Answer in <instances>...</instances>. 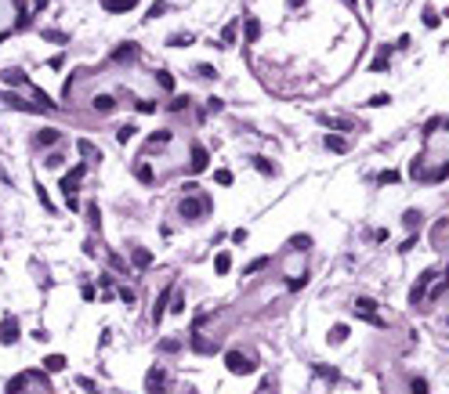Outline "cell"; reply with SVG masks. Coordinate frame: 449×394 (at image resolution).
Returning a JSON list of instances; mask_svg holds the SVG:
<instances>
[{
  "instance_id": "10",
  "label": "cell",
  "mask_w": 449,
  "mask_h": 394,
  "mask_svg": "<svg viewBox=\"0 0 449 394\" xmlns=\"http://www.w3.org/2000/svg\"><path fill=\"white\" fill-rule=\"evenodd\" d=\"M326 149H330V152H348V141H344L341 134H330V137H326Z\"/></svg>"
},
{
  "instance_id": "37",
  "label": "cell",
  "mask_w": 449,
  "mask_h": 394,
  "mask_svg": "<svg viewBox=\"0 0 449 394\" xmlns=\"http://www.w3.org/2000/svg\"><path fill=\"white\" fill-rule=\"evenodd\" d=\"M388 51H391V47H384V54H388ZM373 69H377V72L388 69V58H377V62H373Z\"/></svg>"
},
{
  "instance_id": "4",
  "label": "cell",
  "mask_w": 449,
  "mask_h": 394,
  "mask_svg": "<svg viewBox=\"0 0 449 394\" xmlns=\"http://www.w3.org/2000/svg\"><path fill=\"white\" fill-rule=\"evenodd\" d=\"M84 163H80V167H72L69 174H66V177H62V192H66V196H72V188H76L80 185V181H84Z\"/></svg>"
},
{
  "instance_id": "24",
  "label": "cell",
  "mask_w": 449,
  "mask_h": 394,
  "mask_svg": "<svg viewBox=\"0 0 449 394\" xmlns=\"http://www.w3.org/2000/svg\"><path fill=\"white\" fill-rule=\"evenodd\" d=\"M395 181H399V170H384L380 174V185H395Z\"/></svg>"
},
{
  "instance_id": "13",
  "label": "cell",
  "mask_w": 449,
  "mask_h": 394,
  "mask_svg": "<svg viewBox=\"0 0 449 394\" xmlns=\"http://www.w3.org/2000/svg\"><path fill=\"white\" fill-rule=\"evenodd\" d=\"M170 141H174L170 131H156V134H152V149H163V145H170Z\"/></svg>"
},
{
  "instance_id": "15",
  "label": "cell",
  "mask_w": 449,
  "mask_h": 394,
  "mask_svg": "<svg viewBox=\"0 0 449 394\" xmlns=\"http://www.w3.org/2000/svg\"><path fill=\"white\" fill-rule=\"evenodd\" d=\"M246 36H250V40H258V36H261V22H258V18H246Z\"/></svg>"
},
{
  "instance_id": "21",
  "label": "cell",
  "mask_w": 449,
  "mask_h": 394,
  "mask_svg": "<svg viewBox=\"0 0 449 394\" xmlns=\"http://www.w3.org/2000/svg\"><path fill=\"white\" fill-rule=\"evenodd\" d=\"M254 167H258L261 174H276V170H272V163L264 159V155H258V159H254Z\"/></svg>"
},
{
  "instance_id": "17",
  "label": "cell",
  "mask_w": 449,
  "mask_h": 394,
  "mask_svg": "<svg viewBox=\"0 0 449 394\" xmlns=\"http://www.w3.org/2000/svg\"><path fill=\"white\" fill-rule=\"evenodd\" d=\"M58 141V131H40L36 134V145H54Z\"/></svg>"
},
{
  "instance_id": "22",
  "label": "cell",
  "mask_w": 449,
  "mask_h": 394,
  "mask_svg": "<svg viewBox=\"0 0 449 394\" xmlns=\"http://www.w3.org/2000/svg\"><path fill=\"white\" fill-rule=\"evenodd\" d=\"M156 80H160V87H163V90H174V76H170V72H160Z\"/></svg>"
},
{
  "instance_id": "31",
  "label": "cell",
  "mask_w": 449,
  "mask_h": 394,
  "mask_svg": "<svg viewBox=\"0 0 449 394\" xmlns=\"http://www.w3.org/2000/svg\"><path fill=\"white\" fill-rule=\"evenodd\" d=\"M214 181H217V185H232V174H228V170H217Z\"/></svg>"
},
{
  "instance_id": "14",
  "label": "cell",
  "mask_w": 449,
  "mask_h": 394,
  "mask_svg": "<svg viewBox=\"0 0 449 394\" xmlns=\"http://www.w3.org/2000/svg\"><path fill=\"white\" fill-rule=\"evenodd\" d=\"M228 268H232V257H228V253H217V257H214V271H217V275H225Z\"/></svg>"
},
{
  "instance_id": "3",
  "label": "cell",
  "mask_w": 449,
  "mask_h": 394,
  "mask_svg": "<svg viewBox=\"0 0 449 394\" xmlns=\"http://www.w3.org/2000/svg\"><path fill=\"white\" fill-rule=\"evenodd\" d=\"M170 383V376L163 369H152L149 372V380H145V387H149V394H163V387H167Z\"/></svg>"
},
{
  "instance_id": "23",
  "label": "cell",
  "mask_w": 449,
  "mask_h": 394,
  "mask_svg": "<svg viewBox=\"0 0 449 394\" xmlns=\"http://www.w3.org/2000/svg\"><path fill=\"white\" fill-rule=\"evenodd\" d=\"M290 246H294V250H308L311 239H308V235H294V242H290Z\"/></svg>"
},
{
  "instance_id": "7",
  "label": "cell",
  "mask_w": 449,
  "mask_h": 394,
  "mask_svg": "<svg viewBox=\"0 0 449 394\" xmlns=\"http://www.w3.org/2000/svg\"><path fill=\"white\" fill-rule=\"evenodd\" d=\"M207 167V149L203 145H192V174H199Z\"/></svg>"
},
{
  "instance_id": "30",
  "label": "cell",
  "mask_w": 449,
  "mask_h": 394,
  "mask_svg": "<svg viewBox=\"0 0 449 394\" xmlns=\"http://www.w3.org/2000/svg\"><path fill=\"white\" fill-rule=\"evenodd\" d=\"M424 25H427V29H435V25H438V11H424Z\"/></svg>"
},
{
  "instance_id": "33",
  "label": "cell",
  "mask_w": 449,
  "mask_h": 394,
  "mask_svg": "<svg viewBox=\"0 0 449 394\" xmlns=\"http://www.w3.org/2000/svg\"><path fill=\"white\" fill-rule=\"evenodd\" d=\"M138 177L145 181V185H152V170H149V167H145V163H142V167H138Z\"/></svg>"
},
{
  "instance_id": "9",
  "label": "cell",
  "mask_w": 449,
  "mask_h": 394,
  "mask_svg": "<svg viewBox=\"0 0 449 394\" xmlns=\"http://www.w3.org/2000/svg\"><path fill=\"white\" fill-rule=\"evenodd\" d=\"M95 109H98V112H113V109H116V98H113V94H98V98H95Z\"/></svg>"
},
{
  "instance_id": "19",
  "label": "cell",
  "mask_w": 449,
  "mask_h": 394,
  "mask_svg": "<svg viewBox=\"0 0 449 394\" xmlns=\"http://www.w3.org/2000/svg\"><path fill=\"white\" fill-rule=\"evenodd\" d=\"M87 221H91V228H102V214H98V206L87 210Z\"/></svg>"
},
{
  "instance_id": "11",
  "label": "cell",
  "mask_w": 449,
  "mask_h": 394,
  "mask_svg": "<svg viewBox=\"0 0 449 394\" xmlns=\"http://www.w3.org/2000/svg\"><path fill=\"white\" fill-rule=\"evenodd\" d=\"M102 4L109 7V11H131V7L138 4V0H102Z\"/></svg>"
},
{
  "instance_id": "20",
  "label": "cell",
  "mask_w": 449,
  "mask_h": 394,
  "mask_svg": "<svg viewBox=\"0 0 449 394\" xmlns=\"http://www.w3.org/2000/svg\"><path fill=\"white\" fill-rule=\"evenodd\" d=\"M181 109H189V98H185V94H178V98L170 102V112H181Z\"/></svg>"
},
{
  "instance_id": "26",
  "label": "cell",
  "mask_w": 449,
  "mask_h": 394,
  "mask_svg": "<svg viewBox=\"0 0 449 394\" xmlns=\"http://www.w3.org/2000/svg\"><path fill=\"white\" fill-rule=\"evenodd\" d=\"M44 365H47V369H66V358H62V354H54V358H47Z\"/></svg>"
},
{
  "instance_id": "6",
  "label": "cell",
  "mask_w": 449,
  "mask_h": 394,
  "mask_svg": "<svg viewBox=\"0 0 449 394\" xmlns=\"http://www.w3.org/2000/svg\"><path fill=\"white\" fill-rule=\"evenodd\" d=\"M134 54H142V51H138V44H120V47L113 51V62H131Z\"/></svg>"
},
{
  "instance_id": "36",
  "label": "cell",
  "mask_w": 449,
  "mask_h": 394,
  "mask_svg": "<svg viewBox=\"0 0 449 394\" xmlns=\"http://www.w3.org/2000/svg\"><path fill=\"white\" fill-rule=\"evenodd\" d=\"M134 109H138V112H152L156 105H152V102H145V98H142V102H134Z\"/></svg>"
},
{
  "instance_id": "16",
  "label": "cell",
  "mask_w": 449,
  "mask_h": 394,
  "mask_svg": "<svg viewBox=\"0 0 449 394\" xmlns=\"http://www.w3.org/2000/svg\"><path fill=\"white\" fill-rule=\"evenodd\" d=\"M80 155H87V159H102V152H98L91 141H80Z\"/></svg>"
},
{
  "instance_id": "1",
  "label": "cell",
  "mask_w": 449,
  "mask_h": 394,
  "mask_svg": "<svg viewBox=\"0 0 449 394\" xmlns=\"http://www.w3.org/2000/svg\"><path fill=\"white\" fill-rule=\"evenodd\" d=\"M181 217H189V221H192V217H203L207 214V210H210V203H207V196H196V199H181Z\"/></svg>"
},
{
  "instance_id": "8",
  "label": "cell",
  "mask_w": 449,
  "mask_h": 394,
  "mask_svg": "<svg viewBox=\"0 0 449 394\" xmlns=\"http://www.w3.org/2000/svg\"><path fill=\"white\" fill-rule=\"evenodd\" d=\"M167 297H170V286L160 293V297H156V307H152V322H160L163 318V311H167Z\"/></svg>"
},
{
  "instance_id": "34",
  "label": "cell",
  "mask_w": 449,
  "mask_h": 394,
  "mask_svg": "<svg viewBox=\"0 0 449 394\" xmlns=\"http://www.w3.org/2000/svg\"><path fill=\"white\" fill-rule=\"evenodd\" d=\"M413 394H427V380L417 376V380H413Z\"/></svg>"
},
{
  "instance_id": "29",
  "label": "cell",
  "mask_w": 449,
  "mask_h": 394,
  "mask_svg": "<svg viewBox=\"0 0 449 394\" xmlns=\"http://www.w3.org/2000/svg\"><path fill=\"white\" fill-rule=\"evenodd\" d=\"M264 264H268V261H264V257H258V261H250V264H246V275H254V271H261V268H264Z\"/></svg>"
},
{
  "instance_id": "2",
  "label": "cell",
  "mask_w": 449,
  "mask_h": 394,
  "mask_svg": "<svg viewBox=\"0 0 449 394\" xmlns=\"http://www.w3.org/2000/svg\"><path fill=\"white\" fill-rule=\"evenodd\" d=\"M225 365L236 372V376H243V372H254V362H246L239 351H225Z\"/></svg>"
},
{
  "instance_id": "35",
  "label": "cell",
  "mask_w": 449,
  "mask_h": 394,
  "mask_svg": "<svg viewBox=\"0 0 449 394\" xmlns=\"http://www.w3.org/2000/svg\"><path fill=\"white\" fill-rule=\"evenodd\" d=\"M116 137H120V141H131V137H134V127H120V134H116Z\"/></svg>"
},
{
  "instance_id": "28",
  "label": "cell",
  "mask_w": 449,
  "mask_h": 394,
  "mask_svg": "<svg viewBox=\"0 0 449 394\" xmlns=\"http://www.w3.org/2000/svg\"><path fill=\"white\" fill-rule=\"evenodd\" d=\"M232 40H236V22L225 25V33H221V44H232Z\"/></svg>"
},
{
  "instance_id": "5",
  "label": "cell",
  "mask_w": 449,
  "mask_h": 394,
  "mask_svg": "<svg viewBox=\"0 0 449 394\" xmlns=\"http://www.w3.org/2000/svg\"><path fill=\"white\" fill-rule=\"evenodd\" d=\"M0 340H4V344H15L18 340V318L15 315L4 318V326H0Z\"/></svg>"
},
{
  "instance_id": "32",
  "label": "cell",
  "mask_w": 449,
  "mask_h": 394,
  "mask_svg": "<svg viewBox=\"0 0 449 394\" xmlns=\"http://www.w3.org/2000/svg\"><path fill=\"white\" fill-rule=\"evenodd\" d=\"M344 336H348L344 326H333V329H330V340H344Z\"/></svg>"
},
{
  "instance_id": "27",
  "label": "cell",
  "mask_w": 449,
  "mask_h": 394,
  "mask_svg": "<svg viewBox=\"0 0 449 394\" xmlns=\"http://www.w3.org/2000/svg\"><path fill=\"white\" fill-rule=\"evenodd\" d=\"M315 372H319V376H326V380H337V369H330V365H315Z\"/></svg>"
},
{
  "instance_id": "12",
  "label": "cell",
  "mask_w": 449,
  "mask_h": 394,
  "mask_svg": "<svg viewBox=\"0 0 449 394\" xmlns=\"http://www.w3.org/2000/svg\"><path fill=\"white\" fill-rule=\"evenodd\" d=\"M149 264H152V253H149V250H134V268H142V271H145Z\"/></svg>"
},
{
  "instance_id": "18",
  "label": "cell",
  "mask_w": 449,
  "mask_h": 394,
  "mask_svg": "<svg viewBox=\"0 0 449 394\" xmlns=\"http://www.w3.org/2000/svg\"><path fill=\"white\" fill-rule=\"evenodd\" d=\"M192 347H196V351H203V354H210V351H214V347H210V344L203 340V336H196V333H192Z\"/></svg>"
},
{
  "instance_id": "25",
  "label": "cell",
  "mask_w": 449,
  "mask_h": 394,
  "mask_svg": "<svg viewBox=\"0 0 449 394\" xmlns=\"http://www.w3.org/2000/svg\"><path fill=\"white\" fill-rule=\"evenodd\" d=\"M163 11H167V0H156V4L149 7V18H156V15H163Z\"/></svg>"
}]
</instances>
